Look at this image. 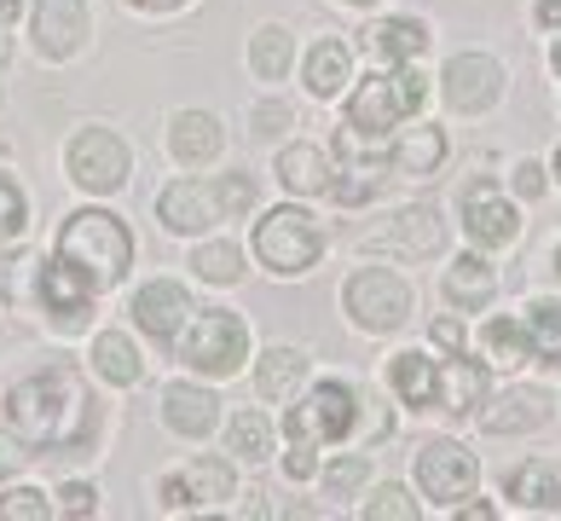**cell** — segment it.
Segmentation results:
<instances>
[{"mask_svg":"<svg viewBox=\"0 0 561 521\" xmlns=\"http://www.w3.org/2000/svg\"><path fill=\"white\" fill-rule=\"evenodd\" d=\"M24 273H35V256L30 249H7L0 256V302H24Z\"/></svg>","mask_w":561,"mask_h":521,"instance_id":"cell-39","label":"cell"},{"mask_svg":"<svg viewBox=\"0 0 561 521\" xmlns=\"http://www.w3.org/2000/svg\"><path fill=\"white\" fill-rule=\"evenodd\" d=\"M192 267H197V279H209V284H238L243 279V249L238 243H203L192 256Z\"/></svg>","mask_w":561,"mask_h":521,"instance_id":"cell-35","label":"cell"},{"mask_svg":"<svg viewBox=\"0 0 561 521\" xmlns=\"http://www.w3.org/2000/svg\"><path fill=\"white\" fill-rule=\"evenodd\" d=\"M440 162H446V134L440 128H405L400 139H393V151H388V169L411 174V180L434 174Z\"/></svg>","mask_w":561,"mask_h":521,"instance_id":"cell-23","label":"cell"},{"mask_svg":"<svg viewBox=\"0 0 561 521\" xmlns=\"http://www.w3.org/2000/svg\"><path fill=\"white\" fill-rule=\"evenodd\" d=\"M423 99H428V81L405 65H393L382 76H365L359 93L347 99V128L359 139H382L388 128H400L411 111H423Z\"/></svg>","mask_w":561,"mask_h":521,"instance_id":"cell-3","label":"cell"},{"mask_svg":"<svg viewBox=\"0 0 561 521\" xmlns=\"http://www.w3.org/2000/svg\"><path fill=\"white\" fill-rule=\"evenodd\" d=\"M550 65H556V76H561V35H556V47H550Z\"/></svg>","mask_w":561,"mask_h":521,"instance_id":"cell-53","label":"cell"},{"mask_svg":"<svg viewBox=\"0 0 561 521\" xmlns=\"http://www.w3.org/2000/svg\"><path fill=\"white\" fill-rule=\"evenodd\" d=\"M134 7H145V12H174L180 0H134Z\"/></svg>","mask_w":561,"mask_h":521,"instance_id":"cell-50","label":"cell"},{"mask_svg":"<svg viewBox=\"0 0 561 521\" xmlns=\"http://www.w3.org/2000/svg\"><path fill=\"white\" fill-rule=\"evenodd\" d=\"M157 220L169 226V233H203V226L226 220L220 215V192L203 180H174L169 192L157 197Z\"/></svg>","mask_w":561,"mask_h":521,"instance_id":"cell-16","label":"cell"},{"mask_svg":"<svg viewBox=\"0 0 561 521\" xmlns=\"http://www.w3.org/2000/svg\"><path fill=\"white\" fill-rule=\"evenodd\" d=\"M446 302L457 307V313H481L492 296H497V273L481 261V256H457L451 267H446Z\"/></svg>","mask_w":561,"mask_h":521,"instance_id":"cell-21","label":"cell"},{"mask_svg":"<svg viewBox=\"0 0 561 521\" xmlns=\"http://www.w3.org/2000/svg\"><path fill=\"white\" fill-rule=\"evenodd\" d=\"M556 273H561V249H556Z\"/></svg>","mask_w":561,"mask_h":521,"instance_id":"cell-55","label":"cell"},{"mask_svg":"<svg viewBox=\"0 0 561 521\" xmlns=\"http://www.w3.org/2000/svg\"><path fill=\"white\" fill-rule=\"evenodd\" d=\"M359 243H365V249H377V256L428 261V256H440L446 226H440V215H434L428 203H405V208H393V215H388L382 226H370V233H365Z\"/></svg>","mask_w":561,"mask_h":521,"instance_id":"cell-8","label":"cell"},{"mask_svg":"<svg viewBox=\"0 0 561 521\" xmlns=\"http://www.w3.org/2000/svg\"><path fill=\"white\" fill-rule=\"evenodd\" d=\"M556 180H561V151H556Z\"/></svg>","mask_w":561,"mask_h":521,"instance_id":"cell-54","label":"cell"},{"mask_svg":"<svg viewBox=\"0 0 561 521\" xmlns=\"http://www.w3.org/2000/svg\"><path fill=\"white\" fill-rule=\"evenodd\" d=\"M330 157L319 151V145H284L278 151V180H284V192H296V197H319L330 192Z\"/></svg>","mask_w":561,"mask_h":521,"instance_id":"cell-22","label":"cell"},{"mask_svg":"<svg viewBox=\"0 0 561 521\" xmlns=\"http://www.w3.org/2000/svg\"><path fill=\"white\" fill-rule=\"evenodd\" d=\"M88 41V7L81 0H35V47L47 58H76Z\"/></svg>","mask_w":561,"mask_h":521,"instance_id":"cell-17","label":"cell"},{"mask_svg":"<svg viewBox=\"0 0 561 521\" xmlns=\"http://www.w3.org/2000/svg\"><path fill=\"white\" fill-rule=\"evenodd\" d=\"M370 47H377V58H388V65H411V58H423L428 30L417 18H382V24L370 30Z\"/></svg>","mask_w":561,"mask_h":521,"instance_id":"cell-31","label":"cell"},{"mask_svg":"<svg viewBox=\"0 0 561 521\" xmlns=\"http://www.w3.org/2000/svg\"><path fill=\"white\" fill-rule=\"evenodd\" d=\"M342 302L353 313V325L359 330H400L411 319V284L400 273H388V267H365V273H353L347 290H342Z\"/></svg>","mask_w":561,"mask_h":521,"instance_id":"cell-7","label":"cell"},{"mask_svg":"<svg viewBox=\"0 0 561 521\" xmlns=\"http://www.w3.org/2000/svg\"><path fill=\"white\" fill-rule=\"evenodd\" d=\"M474 482H481V464H474V452H463L457 441H428L417 452V487L434 498V505H457V498H469Z\"/></svg>","mask_w":561,"mask_h":521,"instance_id":"cell-10","label":"cell"},{"mask_svg":"<svg viewBox=\"0 0 561 521\" xmlns=\"http://www.w3.org/2000/svg\"><path fill=\"white\" fill-rule=\"evenodd\" d=\"M510 498L522 510H561V457L510 469Z\"/></svg>","mask_w":561,"mask_h":521,"instance_id":"cell-24","label":"cell"},{"mask_svg":"<svg viewBox=\"0 0 561 521\" xmlns=\"http://www.w3.org/2000/svg\"><path fill=\"white\" fill-rule=\"evenodd\" d=\"M7 58H12V41H7V35H0V70H7Z\"/></svg>","mask_w":561,"mask_h":521,"instance_id":"cell-52","label":"cell"},{"mask_svg":"<svg viewBox=\"0 0 561 521\" xmlns=\"http://www.w3.org/2000/svg\"><path fill=\"white\" fill-rule=\"evenodd\" d=\"M58 261H70L93 290H111L122 284V273L134 261V233L116 215H105V208H76L58 226Z\"/></svg>","mask_w":561,"mask_h":521,"instance_id":"cell-2","label":"cell"},{"mask_svg":"<svg viewBox=\"0 0 561 521\" xmlns=\"http://www.w3.org/2000/svg\"><path fill=\"white\" fill-rule=\"evenodd\" d=\"M301 76H307V93H313V99H336V93L347 88V76H353L347 41H319V47L307 53Z\"/></svg>","mask_w":561,"mask_h":521,"instance_id":"cell-25","label":"cell"},{"mask_svg":"<svg viewBox=\"0 0 561 521\" xmlns=\"http://www.w3.org/2000/svg\"><path fill=\"white\" fill-rule=\"evenodd\" d=\"M538 24H545V30L561 24V0H538Z\"/></svg>","mask_w":561,"mask_h":521,"instance_id":"cell-49","label":"cell"},{"mask_svg":"<svg viewBox=\"0 0 561 521\" xmlns=\"http://www.w3.org/2000/svg\"><path fill=\"white\" fill-rule=\"evenodd\" d=\"M35 296H41V307L53 313V325H58V330H81V325L93 319V296H99V290L81 279L70 261H53V267H41Z\"/></svg>","mask_w":561,"mask_h":521,"instance_id":"cell-13","label":"cell"},{"mask_svg":"<svg viewBox=\"0 0 561 521\" xmlns=\"http://www.w3.org/2000/svg\"><path fill=\"white\" fill-rule=\"evenodd\" d=\"M440 88H446L451 111L481 116L497 104V93H504V70H497V58H486V53H457L440 76Z\"/></svg>","mask_w":561,"mask_h":521,"instance_id":"cell-11","label":"cell"},{"mask_svg":"<svg viewBox=\"0 0 561 521\" xmlns=\"http://www.w3.org/2000/svg\"><path fill=\"white\" fill-rule=\"evenodd\" d=\"M255 256H261V267L296 279V273H307V267L324 256V233H319V220L307 215V208H296V203L266 208V215L255 220Z\"/></svg>","mask_w":561,"mask_h":521,"instance_id":"cell-4","label":"cell"},{"mask_svg":"<svg viewBox=\"0 0 561 521\" xmlns=\"http://www.w3.org/2000/svg\"><path fill=\"white\" fill-rule=\"evenodd\" d=\"M486 400V371L463 360V353H451V365H440V411L451 417H463Z\"/></svg>","mask_w":561,"mask_h":521,"instance_id":"cell-26","label":"cell"},{"mask_svg":"<svg viewBox=\"0 0 561 521\" xmlns=\"http://www.w3.org/2000/svg\"><path fill=\"white\" fill-rule=\"evenodd\" d=\"M70 180L81 192H122L128 185V145H122L111 128H81L70 139Z\"/></svg>","mask_w":561,"mask_h":521,"instance_id":"cell-9","label":"cell"},{"mask_svg":"<svg viewBox=\"0 0 561 521\" xmlns=\"http://www.w3.org/2000/svg\"><path fill=\"white\" fill-rule=\"evenodd\" d=\"M377 185H382V169H377V162H365V169H353L347 180H330V197L347 203V208H359V203L377 197Z\"/></svg>","mask_w":561,"mask_h":521,"instance_id":"cell-36","label":"cell"},{"mask_svg":"<svg viewBox=\"0 0 561 521\" xmlns=\"http://www.w3.org/2000/svg\"><path fill=\"white\" fill-rule=\"evenodd\" d=\"M238 487L232 464H220V457H192L180 475L162 482V510H209V505H226Z\"/></svg>","mask_w":561,"mask_h":521,"instance_id":"cell-12","label":"cell"},{"mask_svg":"<svg viewBox=\"0 0 561 521\" xmlns=\"http://www.w3.org/2000/svg\"><path fill=\"white\" fill-rule=\"evenodd\" d=\"M18 12H24V7H18V0H0V24H12Z\"/></svg>","mask_w":561,"mask_h":521,"instance_id":"cell-51","label":"cell"},{"mask_svg":"<svg viewBox=\"0 0 561 521\" xmlns=\"http://www.w3.org/2000/svg\"><path fill=\"white\" fill-rule=\"evenodd\" d=\"M220 145H226V134H220V122H215L209 111H180V116L169 122V151L185 162V169L215 162Z\"/></svg>","mask_w":561,"mask_h":521,"instance_id":"cell-19","label":"cell"},{"mask_svg":"<svg viewBox=\"0 0 561 521\" xmlns=\"http://www.w3.org/2000/svg\"><path fill=\"white\" fill-rule=\"evenodd\" d=\"M289 58H296V41H289V30L266 24L255 30V41H249V70H255L261 81H278L289 70Z\"/></svg>","mask_w":561,"mask_h":521,"instance_id":"cell-32","label":"cell"},{"mask_svg":"<svg viewBox=\"0 0 561 521\" xmlns=\"http://www.w3.org/2000/svg\"><path fill=\"white\" fill-rule=\"evenodd\" d=\"M481 423H486V434H522V429H538V423H545V394H538V388H510L504 400H497V406L481 417Z\"/></svg>","mask_w":561,"mask_h":521,"instance_id":"cell-29","label":"cell"},{"mask_svg":"<svg viewBox=\"0 0 561 521\" xmlns=\"http://www.w3.org/2000/svg\"><path fill=\"white\" fill-rule=\"evenodd\" d=\"M522 330H527V360L561 365V307H556V302L522 307Z\"/></svg>","mask_w":561,"mask_h":521,"instance_id":"cell-30","label":"cell"},{"mask_svg":"<svg viewBox=\"0 0 561 521\" xmlns=\"http://www.w3.org/2000/svg\"><path fill=\"white\" fill-rule=\"evenodd\" d=\"M226 441H232V452H238V457L261 464V457L273 452V423H266L261 411H238L232 423H226Z\"/></svg>","mask_w":561,"mask_h":521,"instance_id":"cell-34","label":"cell"},{"mask_svg":"<svg viewBox=\"0 0 561 521\" xmlns=\"http://www.w3.org/2000/svg\"><path fill=\"white\" fill-rule=\"evenodd\" d=\"M388 383H393V394H400L411 411H434V406H440V365H434L428 353H393Z\"/></svg>","mask_w":561,"mask_h":521,"instance_id":"cell-20","label":"cell"},{"mask_svg":"<svg viewBox=\"0 0 561 521\" xmlns=\"http://www.w3.org/2000/svg\"><path fill=\"white\" fill-rule=\"evenodd\" d=\"M93 365H99V377L116 383V388H134L145 377V360H139V348L128 342V330H105V337L93 342Z\"/></svg>","mask_w":561,"mask_h":521,"instance_id":"cell-28","label":"cell"},{"mask_svg":"<svg viewBox=\"0 0 561 521\" xmlns=\"http://www.w3.org/2000/svg\"><path fill=\"white\" fill-rule=\"evenodd\" d=\"M353 423H359V394L330 377V383H313V394L301 406H289L284 434L296 446H324V441H347Z\"/></svg>","mask_w":561,"mask_h":521,"instance_id":"cell-5","label":"cell"},{"mask_svg":"<svg viewBox=\"0 0 561 521\" xmlns=\"http://www.w3.org/2000/svg\"><path fill=\"white\" fill-rule=\"evenodd\" d=\"M365 521H417V505L405 487H377V498L365 505Z\"/></svg>","mask_w":561,"mask_h":521,"instance_id":"cell-40","label":"cell"},{"mask_svg":"<svg viewBox=\"0 0 561 521\" xmlns=\"http://www.w3.org/2000/svg\"><path fill=\"white\" fill-rule=\"evenodd\" d=\"M353 7H365V0H353Z\"/></svg>","mask_w":561,"mask_h":521,"instance_id":"cell-56","label":"cell"},{"mask_svg":"<svg viewBox=\"0 0 561 521\" xmlns=\"http://www.w3.org/2000/svg\"><path fill=\"white\" fill-rule=\"evenodd\" d=\"M365 475H370V464H365L359 452H347V457H336V464L324 469V492L330 498H353V492L365 487Z\"/></svg>","mask_w":561,"mask_h":521,"instance_id":"cell-37","label":"cell"},{"mask_svg":"<svg viewBox=\"0 0 561 521\" xmlns=\"http://www.w3.org/2000/svg\"><path fill=\"white\" fill-rule=\"evenodd\" d=\"M428 337L440 342L446 353H463V325H457V319H434V325H428Z\"/></svg>","mask_w":561,"mask_h":521,"instance_id":"cell-46","label":"cell"},{"mask_svg":"<svg viewBox=\"0 0 561 521\" xmlns=\"http://www.w3.org/2000/svg\"><path fill=\"white\" fill-rule=\"evenodd\" d=\"M162 423H169L174 434H185V441H203V434L220 423V400L197 383H174L169 394H162Z\"/></svg>","mask_w":561,"mask_h":521,"instance_id":"cell-18","label":"cell"},{"mask_svg":"<svg viewBox=\"0 0 561 521\" xmlns=\"http://www.w3.org/2000/svg\"><path fill=\"white\" fill-rule=\"evenodd\" d=\"M463 233L474 249H504L515 243V233H522V220H515V203L497 197L486 180H474L463 192Z\"/></svg>","mask_w":561,"mask_h":521,"instance_id":"cell-14","label":"cell"},{"mask_svg":"<svg viewBox=\"0 0 561 521\" xmlns=\"http://www.w3.org/2000/svg\"><path fill=\"white\" fill-rule=\"evenodd\" d=\"M58 510H65V516H93L99 510V492L88 482H65V487H58Z\"/></svg>","mask_w":561,"mask_h":521,"instance_id":"cell-43","label":"cell"},{"mask_svg":"<svg viewBox=\"0 0 561 521\" xmlns=\"http://www.w3.org/2000/svg\"><path fill=\"white\" fill-rule=\"evenodd\" d=\"M249 122H255V134H261V139H273V134L289 128V111L273 99V104H255V116H249Z\"/></svg>","mask_w":561,"mask_h":521,"instance_id":"cell-44","label":"cell"},{"mask_svg":"<svg viewBox=\"0 0 561 521\" xmlns=\"http://www.w3.org/2000/svg\"><path fill=\"white\" fill-rule=\"evenodd\" d=\"M215 192H220V215H226V220L255 208V180H249V174H220Z\"/></svg>","mask_w":561,"mask_h":521,"instance_id":"cell-42","label":"cell"},{"mask_svg":"<svg viewBox=\"0 0 561 521\" xmlns=\"http://www.w3.org/2000/svg\"><path fill=\"white\" fill-rule=\"evenodd\" d=\"M284 475H289V482H307V475H313V446H296V441H289V452H284Z\"/></svg>","mask_w":561,"mask_h":521,"instance_id":"cell-45","label":"cell"},{"mask_svg":"<svg viewBox=\"0 0 561 521\" xmlns=\"http://www.w3.org/2000/svg\"><path fill=\"white\" fill-rule=\"evenodd\" d=\"M307 377V353L301 348H266L261 365H255V388L266 394V400H289V394L301 388Z\"/></svg>","mask_w":561,"mask_h":521,"instance_id":"cell-27","label":"cell"},{"mask_svg":"<svg viewBox=\"0 0 561 521\" xmlns=\"http://www.w3.org/2000/svg\"><path fill=\"white\" fill-rule=\"evenodd\" d=\"M481 348H486V360L492 365H527V330H522V313L515 319H492L486 330H481Z\"/></svg>","mask_w":561,"mask_h":521,"instance_id":"cell-33","label":"cell"},{"mask_svg":"<svg viewBox=\"0 0 561 521\" xmlns=\"http://www.w3.org/2000/svg\"><path fill=\"white\" fill-rule=\"evenodd\" d=\"M18 464H24V452H18L12 434H0V482H7V475H18Z\"/></svg>","mask_w":561,"mask_h":521,"instance_id":"cell-48","label":"cell"},{"mask_svg":"<svg viewBox=\"0 0 561 521\" xmlns=\"http://www.w3.org/2000/svg\"><path fill=\"white\" fill-rule=\"evenodd\" d=\"M515 192L538 197V192H545V169H538V162H515Z\"/></svg>","mask_w":561,"mask_h":521,"instance_id":"cell-47","label":"cell"},{"mask_svg":"<svg viewBox=\"0 0 561 521\" xmlns=\"http://www.w3.org/2000/svg\"><path fill=\"white\" fill-rule=\"evenodd\" d=\"M180 360L192 371H203V377H232L249 360V325L226 307L197 313V325L185 330V342H180Z\"/></svg>","mask_w":561,"mask_h":521,"instance_id":"cell-6","label":"cell"},{"mask_svg":"<svg viewBox=\"0 0 561 521\" xmlns=\"http://www.w3.org/2000/svg\"><path fill=\"white\" fill-rule=\"evenodd\" d=\"M24 220H30V203H24V192H18V180L0 174V243L24 233Z\"/></svg>","mask_w":561,"mask_h":521,"instance_id":"cell-41","label":"cell"},{"mask_svg":"<svg viewBox=\"0 0 561 521\" xmlns=\"http://www.w3.org/2000/svg\"><path fill=\"white\" fill-rule=\"evenodd\" d=\"M7 417H12V434L35 452H76L99 429L93 388L81 383L76 365H47L24 377L7 394Z\"/></svg>","mask_w":561,"mask_h":521,"instance_id":"cell-1","label":"cell"},{"mask_svg":"<svg viewBox=\"0 0 561 521\" xmlns=\"http://www.w3.org/2000/svg\"><path fill=\"white\" fill-rule=\"evenodd\" d=\"M53 505H47V492H35V487H12L7 498H0V521H47Z\"/></svg>","mask_w":561,"mask_h":521,"instance_id":"cell-38","label":"cell"},{"mask_svg":"<svg viewBox=\"0 0 561 521\" xmlns=\"http://www.w3.org/2000/svg\"><path fill=\"white\" fill-rule=\"evenodd\" d=\"M185 319H192V296H185L174 279H151V284L134 290V325L145 330V337L174 342Z\"/></svg>","mask_w":561,"mask_h":521,"instance_id":"cell-15","label":"cell"}]
</instances>
